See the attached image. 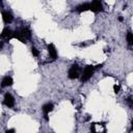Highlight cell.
Returning a JSON list of instances; mask_svg holds the SVG:
<instances>
[{
  "label": "cell",
  "instance_id": "1",
  "mask_svg": "<svg viewBox=\"0 0 133 133\" xmlns=\"http://www.w3.org/2000/svg\"><path fill=\"white\" fill-rule=\"evenodd\" d=\"M91 133H106V127L104 123H94L90 125Z\"/></svg>",
  "mask_w": 133,
  "mask_h": 133
},
{
  "label": "cell",
  "instance_id": "2",
  "mask_svg": "<svg viewBox=\"0 0 133 133\" xmlns=\"http://www.w3.org/2000/svg\"><path fill=\"white\" fill-rule=\"evenodd\" d=\"M94 72H95V67L93 66H87L84 71H83V74H82V77H81V81L82 82H86L87 80H89L91 78V76L94 75Z\"/></svg>",
  "mask_w": 133,
  "mask_h": 133
},
{
  "label": "cell",
  "instance_id": "3",
  "mask_svg": "<svg viewBox=\"0 0 133 133\" xmlns=\"http://www.w3.org/2000/svg\"><path fill=\"white\" fill-rule=\"evenodd\" d=\"M68 76H69L70 79H76V78L79 77V67H78V65H73L70 68V70L68 72Z\"/></svg>",
  "mask_w": 133,
  "mask_h": 133
},
{
  "label": "cell",
  "instance_id": "4",
  "mask_svg": "<svg viewBox=\"0 0 133 133\" xmlns=\"http://www.w3.org/2000/svg\"><path fill=\"white\" fill-rule=\"evenodd\" d=\"M89 11L94 12V13H99V12H102L103 11V5L100 1L98 0H95L91 3H89Z\"/></svg>",
  "mask_w": 133,
  "mask_h": 133
},
{
  "label": "cell",
  "instance_id": "5",
  "mask_svg": "<svg viewBox=\"0 0 133 133\" xmlns=\"http://www.w3.org/2000/svg\"><path fill=\"white\" fill-rule=\"evenodd\" d=\"M4 104L7 107H9V108H13L15 106V99H14V97L12 96V95L8 94V93H6L4 95Z\"/></svg>",
  "mask_w": 133,
  "mask_h": 133
},
{
  "label": "cell",
  "instance_id": "6",
  "mask_svg": "<svg viewBox=\"0 0 133 133\" xmlns=\"http://www.w3.org/2000/svg\"><path fill=\"white\" fill-rule=\"evenodd\" d=\"M20 33H21V36L22 39L24 40V42L26 43L27 40H30L31 39V31L28 29V28H23L20 30Z\"/></svg>",
  "mask_w": 133,
  "mask_h": 133
},
{
  "label": "cell",
  "instance_id": "7",
  "mask_svg": "<svg viewBox=\"0 0 133 133\" xmlns=\"http://www.w3.org/2000/svg\"><path fill=\"white\" fill-rule=\"evenodd\" d=\"M43 111H44V117H45V120L48 121V115H49V112L53 110V104L52 103H47L43 106Z\"/></svg>",
  "mask_w": 133,
  "mask_h": 133
},
{
  "label": "cell",
  "instance_id": "8",
  "mask_svg": "<svg viewBox=\"0 0 133 133\" xmlns=\"http://www.w3.org/2000/svg\"><path fill=\"white\" fill-rule=\"evenodd\" d=\"M48 52H49V54H50V57H51L53 60H55L56 58H57V51H56V48L54 47L53 44L48 45Z\"/></svg>",
  "mask_w": 133,
  "mask_h": 133
},
{
  "label": "cell",
  "instance_id": "9",
  "mask_svg": "<svg viewBox=\"0 0 133 133\" xmlns=\"http://www.w3.org/2000/svg\"><path fill=\"white\" fill-rule=\"evenodd\" d=\"M0 37H1V39H7V40H9V39H12V37H13V31L8 27H5L2 30L1 34H0Z\"/></svg>",
  "mask_w": 133,
  "mask_h": 133
},
{
  "label": "cell",
  "instance_id": "10",
  "mask_svg": "<svg viewBox=\"0 0 133 133\" xmlns=\"http://www.w3.org/2000/svg\"><path fill=\"white\" fill-rule=\"evenodd\" d=\"M2 19H3V22L5 24H9L13 21L14 17H13V15L9 12H3L2 13Z\"/></svg>",
  "mask_w": 133,
  "mask_h": 133
},
{
  "label": "cell",
  "instance_id": "11",
  "mask_svg": "<svg viewBox=\"0 0 133 133\" xmlns=\"http://www.w3.org/2000/svg\"><path fill=\"white\" fill-rule=\"evenodd\" d=\"M13 85V79L9 76H5V77L2 79L1 82V86L2 87H6V86H12Z\"/></svg>",
  "mask_w": 133,
  "mask_h": 133
},
{
  "label": "cell",
  "instance_id": "12",
  "mask_svg": "<svg viewBox=\"0 0 133 133\" xmlns=\"http://www.w3.org/2000/svg\"><path fill=\"white\" fill-rule=\"evenodd\" d=\"M88 9H89V3H83V4H80L76 7V11L78 13H82V12H85Z\"/></svg>",
  "mask_w": 133,
  "mask_h": 133
},
{
  "label": "cell",
  "instance_id": "13",
  "mask_svg": "<svg viewBox=\"0 0 133 133\" xmlns=\"http://www.w3.org/2000/svg\"><path fill=\"white\" fill-rule=\"evenodd\" d=\"M127 42H128V45L130 47L133 45V33L130 30L127 32Z\"/></svg>",
  "mask_w": 133,
  "mask_h": 133
},
{
  "label": "cell",
  "instance_id": "14",
  "mask_svg": "<svg viewBox=\"0 0 133 133\" xmlns=\"http://www.w3.org/2000/svg\"><path fill=\"white\" fill-rule=\"evenodd\" d=\"M31 52H32V54H33V56H35V57H37L39 56V51H37V49L36 48H34V47H32L31 48Z\"/></svg>",
  "mask_w": 133,
  "mask_h": 133
},
{
  "label": "cell",
  "instance_id": "15",
  "mask_svg": "<svg viewBox=\"0 0 133 133\" xmlns=\"http://www.w3.org/2000/svg\"><path fill=\"white\" fill-rule=\"evenodd\" d=\"M120 89H121V86L119 84H115V85H113V91H115L116 94H118L120 91Z\"/></svg>",
  "mask_w": 133,
  "mask_h": 133
},
{
  "label": "cell",
  "instance_id": "16",
  "mask_svg": "<svg viewBox=\"0 0 133 133\" xmlns=\"http://www.w3.org/2000/svg\"><path fill=\"white\" fill-rule=\"evenodd\" d=\"M127 103H128V105H129L130 108L133 107V104H132V98H131V97H129V98L127 99Z\"/></svg>",
  "mask_w": 133,
  "mask_h": 133
},
{
  "label": "cell",
  "instance_id": "17",
  "mask_svg": "<svg viewBox=\"0 0 133 133\" xmlns=\"http://www.w3.org/2000/svg\"><path fill=\"white\" fill-rule=\"evenodd\" d=\"M5 133H15V130L14 129H8L5 131Z\"/></svg>",
  "mask_w": 133,
  "mask_h": 133
},
{
  "label": "cell",
  "instance_id": "18",
  "mask_svg": "<svg viewBox=\"0 0 133 133\" xmlns=\"http://www.w3.org/2000/svg\"><path fill=\"white\" fill-rule=\"evenodd\" d=\"M3 44H4L3 42H1V43H0V50H1V49H2V47H3Z\"/></svg>",
  "mask_w": 133,
  "mask_h": 133
},
{
  "label": "cell",
  "instance_id": "19",
  "mask_svg": "<svg viewBox=\"0 0 133 133\" xmlns=\"http://www.w3.org/2000/svg\"><path fill=\"white\" fill-rule=\"evenodd\" d=\"M102 66H103V65H102V64H101V65H98V66H96V68H97V69H99V68H101V67H102Z\"/></svg>",
  "mask_w": 133,
  "mask_h": 133
}]
</instances>
